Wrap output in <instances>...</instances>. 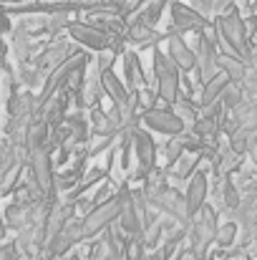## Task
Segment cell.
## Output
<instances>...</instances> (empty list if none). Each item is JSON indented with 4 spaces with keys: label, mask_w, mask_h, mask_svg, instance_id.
I'll return each instance as SVG.
<instances>
[{
    "label": "cell",
    "mask_w": 257,
    "mask_h": 260,
    "mask_svg": "<svg viewBox=\"0 0 257 260\" xmlns=\"http://www.w3.org/2000/svg\"><path fill=\"white\" fill-rule=\"evenodd\" d=\"M169 38H167V53L171 56V61L181 69V71H194L197 69V51L176 33V30H167Z\"/></svg>",
    "instance_id": "obj_8"
},
{
    "label": "cell",
    "mask_w": 257,
    "mask_h": 260,
    "mask_svg": "<svg viewBox=\"0 0 257 260\" xmlns=\"http://www.w3.org/2000/svg\"><path fill=\"white\" fill-rule=\"evenodd\" d=\"M152 207H157L167 217H174L181 225H189V220H192V212H189V205H187V192H181L176 187H169L159 197H154Z\"/></svg>",
    "instance_id": "obj_7"
},
{
    "label": "cell",
    "mask_w": 257,
    "mask_h": 260,
    "mask_svg": "<svg viewBox=\"0 0 257 260\" xmlns=\"http://www.w3.org/2000/svg\"><path fill=\"white\" fill-rule=\"evenodd\" d=\"M179 79H181V69L171 61L169 53H162V48L154 46V84H157L159 96L176 104V99L181 93Z\"/></svg>",
    "instance_id": "obj_2"
},
{
    "label": "cell",
    "mask_w": 257,
    "mask_h": 260,
    "mask_svg": "<svg viewBox=\"0 0 257 260\" xmlns=\"http://www.w3.org/2000/svg\"><path fill=\"white\" fill-rule=\"evenodd\" d=\"M5 228L8 230H15V233L25 230L28 228V207L25 205H18V202L8 205L5 207Z\"/></svg>",
    "instance_id": "obj_16"
},
{
    "label": "cell",
    "mask_w": 257,
    "mask_h": 260,
    "mask_svg": "<svg viewBox=\"0 0 257 260\" xmlns=\"http://www.w3.org/2000/svg\"><path fill=\"white\" fill-rule=\"evenodd\" d=\"M171 10V28L169 30H176V33H202L204 28H209L212 23L207 20L204 13H199L194 5H184L181 0H171L169 5Z\"/></svg>",
    "instance_id": "obj_4"
},
{
    "label": "cell",
    "mask_w": 257,
    "mask_h": 260,
    "mask_svg": "<svg viewBox=\"0 0 257 260\" xmlns=\"http://www.w3.org/2000/svg\"><path fill=\"white\" fill-rule=\"evenodd\" d=\"M219 69L227 71L232 81H245L247 74L252 71L240 56H227V53H219Z\"/></svg>",
    "instance_id": "obj_15"
},
{
    "label": "cell",
    "mask_w": 257,
    "mask_h": 260,
    "mask_svg": "<svg viewBox=\"0 0 257 260\" xmlns=\"http://www.w3.org/2000/svg\"><path fill=\"white\" fill-rule=\"evenodd\" d=\"M121 76L126 81L129 91H139V88L149 86V79L144 74V66H141V58L134 48H126L124 51V58H121Z\"/></svg>",
    "instance_id": "obj_9"
},
{
    "label": "cell",
    "mask_w": 257,
    "mask_h": 260,
    "mask_svg": "<svg viewBox=\"0 0 257 260\" xmlns=\"http://www.w3.org/2000/svg\"><path fill=\"white\" fill-rule=\"evenodd\" d=\"M141 121L157 132V134H164V137H176L181 132H187V121L176 114V109H146Z\"/></svg>",
    "instance_id": "obj_5"
},
{
    "label": "cell",
    "mask_w": 257,
    "mask_h": 260,
    "mask_svg": "<svg viewBox=\"0 0 257 260\" xmlns=\"http://www.w3.org/2000/svg\"><path fill=\"white\" fill-rule=\"evenodd\" d=\"M81 177H84V167H79V165H71L68 170L58 172L56 174V187H58V192H68V189H74V187L81 182Z\"/></svg>",
    "instance_id": "obj_20"
},
{
    "label": "cell",
    "mask_w": 257,
    "mask_h": 260,
    "mask_svg": "<svg viewBox=\"0 0 257 260\" xmlns=\"http://www.w3.org/2000/svg\"><path fill=\"white\" fill-rule=\"evenodd\" d=\"M106 177H108V170H106L103 165H93V167H88V170L84 172L81 182H79L76 187H79V192H81V194H86L88 189L98 187V184H101V182H103Z\"/></svg>",
    "instance_id": "obj_18"
},
{
    "label": "cell",
    "mask_w": 257,
    "mask_h": 260,
    "mask_svg": "<svg viewBox=\"0 0 257 260\" xmlns=\"http://www.w3.org/2000/svg\"><path fill=\"white\" fill-rule=\"evenodd\" d=\"M176 260H199V253H197L192 245H187L184 250H179V253H176Z\"/></svg>",
    "instance_id": "obj_22"
},
{
    "label": "cell",
    "mask_w": 257,
    "mask_h": 260,
    "mask_svg": "<svg viewBox=\"0 0 257 260\" xmlns=\"http://www.w3.org/2000/svg\"><path fill=\"white\" fill-rule=\"evenodd\" d=\"M237 0H214V13H225L230 5H235Z\"/></svg>",
    "instance_id": "obj_23"
},
{
    "label": "cell",
    "mask_w": 257,
    "mask_h": 260,
    "mask_svg": "<svg viewBox=\"0 0 257 260\" xmlns=\"http://www.w3.org/2000/svg\"><path fill=\"white\" fill-rule=\"evenodd\" d=\"M66 33H68L71 41H76L79 46L91 48V51H103V48L111 46V33H106L103 28H98L88 20H74Z\"/></svg>",
    "instance_id": "obj_6"
},
{
    "label": "cell",
    "mask_w": 257,
    "mask_h": 260,
    "mask_svg": "<svg viewBox=\"0 0 257 260\" xmlns=\"http://www.w3.org/2000/svg\"><path fill=\"white\" fill-rule=\"evenodd\" d=\"M101 81H103V88H106V96H108L114 104H121V106L129 104L131 91H129V86H126L124 76H116V71L108 69V71L101 74Z\"/></svg>",
    "instance_id": "obj_12"
},
{
    "label": "cell",
    "mask_w": 257,
    "mask_h": 260,
    "mask_svg": "<svg viewBox=\"0 0 257 260\" xmlns=\"http://www.w3.org/2000/svg\"><path fill=\"white\" fill-rule=\"evenodd\" d=\"M119 212H121V194L111 197L108 202L96 205L88 215H84L86 238H96V235H101L103 230H108V228L119 220Z\"/></svg>",
    "instance_id": "obj_3"
},
{
    "label": "cell",
    "mask_w": 257,
    "mask_h": 260,
    "mask_svg": "<svg viewBox=\"0 0 257 260\" xmlns=\"http://www.w3.org/2000/svg\"><path fill=\"white\" fill-rule=\"evenodd\" d=\"M5 5H13V3H28V0H3Z\"/></svg>",
    "instance_id": "obj_24"
},
{
    "label": "cell",
    "mask_w": 257,
    "mask_h": 260,
    "mask_svg": "<svg viewBox=\"0 0 257 260\" xmlns=\"http://www.w3.org/2000/svg\"><path fill=\"white\" fill-rule=\"evenodd\" d=\"M184 192H187V205H189V212H192V215H194L204 202H209V179H207V172H204L202 167L189 177Z\"/></svg>",
    "instance_id": "obj_10"
},
{
    "label": "cell",
    "mask_w": 257,
    "mask_h": 260,
    "mask_svg": "<svg viewBox=\"0 0 257 260\" xmlns=\"http://www.w3.org/2000/svg\"><path fill=\"white\" fill-rule=\"evenodd\" d=\"M202 162H204V159H202L199 152H184L167 172H169V177L174 179V182H184V179H189L192 174L202 167Z\"/></svg>",
    "instance_id": "obj_13"
},
{
    "label": "cell",
    "mask_w": 257,
    "mask_h": 260,
    "mask_svg": "<svg viewBox=\"0 0 257 260\" xmlns=\"http://www.w3.org/2000/svg\"><path fill=\"white\" fill-rule=\"evenodd\" d=\"M252 137H255V129H250V126H237L235 132L227 134V142H230L232 149H237L240 154H247V152H250V144H252Z\"/></svg>",
    "instance_id": "obj_19"
},
{
    "label": "cell",
    "mask_w": 257,
    "mask_h": 260,
    "mask_svg": "<svg viewBox=\"0 0 257 260\" xmlns=\"http://www.w3.org/2000/svg\"><path fill=\"white\" fill-rule=\"evenodd\" d=\"M219 210L212 205V202H204L189 220L187 230H189V245L204 255L209 253V245L217 243V230H219V220H217Z\"/></svg>",
    "instance_id": "obj_1"
},
{
    "label": "cell",
    "mask_w": 257,
    "mask_h": 260,
    "mask_svg": "<svg viewBox=\"0 0 257 260\" xmlns=\"http://www.w3.org/2000/svg\"><path fill=\"white\" fill-rule=\"evenodd\" d=\"M119 51H114L111 46L108 48H103V51H98V56H96V69L103 74V71H108V69H114V63L119 61Z\"/></svg>",
    "instance_id": "obj_21"
},
{
    "label": "cell",
    "mask_w": 257,
    "mask_h": 260,
    "mask_svg": "<svg viewBox=\"0 0 257 260\" xmlns=\"http://www.w3.org/2000/svg\"><path fill=\"white\" fill-rule=\"evenodd\" d=\"M232 79H230V74L227 71H222L219 69V74H214L204 86H202V93H199V104L202 106H209V104H214V101H219V96H222V91L227 88Z\"/></svg>",
    "instance_id": "obj_14"
},
{
    "label": "cell",
    "mask_w": 257,
    "mask_h": 260,
    "mask_svg": "<svg viewBox=\"0 0 257 260\" xmlns=\"http://www.w3.org/2000/svg\"><path fill=\"white\" fill-rule=\"evenodd\" d=\"M134 154H136V162L141 167H146V170L157 167V144H154L152 134L141 126L134 132Z\"/></svg>",
    "instance_id": "obj_11"
},
{
    "label": "cell",
    "mask_w": 257,
    "mask_h": 260,
    "mask_svg": "<svg viewBox=\"0 0 257 260\" xmlns=\"http://www.w3.org/2000/svg\"><path fill=\"white\" fill-rule=\"evenodd\" d=\"M237 240H240V222H237V220H227V222H222L219 230H217V243H214V245L230 250L232 245H237Z\"/></svg>",
    "instance_id": "obj_17"
}]
</instances>
